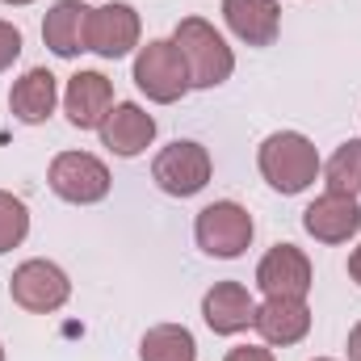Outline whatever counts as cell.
Instances as JSON below:
<instances>
[{
  "instance_id": "cell-12",
  "label": "cell",
  "mask_w": 361,
  "mask_h": 361,
  "mask_svg": "<svg viewBox=\"0 0 361 361\" xmlns=\"http://www.w3.org/2000/svg\"><path fill=\"white\" fill-rule=\"evenodd\" d=\"M252 315H257V302H252V294H248L240 281H214V286L206 290V298H202V319H206L210 332H219V336L244 332V328L252 324Z\"/></svg>"
},
{
  "instance_id": "cell-26",
  "label": "cell",
  "mask_w": 361,
  "mask_h": 361,
  "mask_svg": "<svg viewBox=\"0 0 361 361\" xmlns=\"http://www.w3.org/2000/svg\"><path fill=\"white\" fill-rule=\"evenodd\" d=\"M315 361H332V357H315Z\"/></svg>"
},
{
  "instance_id": "cell-10",
  "label": "cell",
  "mask_w": 361,
  "mask_h": 361,
  "mask_svg": "<svg viewBox=\"0 0 361 361\" xmlns=\"http://www.w3.org/2000/svg\"><path fill=\"white\" fill-rule=\"evenodd\" d=\"M97 130H101V143H105L114 156L130 160V156L147 152V143L156 139V118H152L143 105L122 101V105H114V109L105 114V122H101Z\"/></svg>"
},
{
  "instance_id": "cell-27",
  "label": "cell",
  "mask_w": 361,
  "mask_h": 361,
  "mask_svg": "<svg viewBox=\"0 0 361 361\" xmlns=\"http://www.w3.org/2000/svg\"><path fill=\"white\" fill-rule=\"evenodd\" d=\"M0 361H4V349H0Z\"/></svg>"
},
{
  "instance_id": "cell-7",
  "label": "cell",
  "mask_w": 361,
  "mask_h": 361,
  "mask_svg": "<svg viewBox=\"0 0 361 361\" xmlns=\"http://www.w3.org/2000/svg\"><path fill=\"white\" fill-rule=\"evenodd\" d=\"M51 189L63 202L89 206V202H101L109 193V169L89 152H63L51 160Z\"/></svg>"
},
{
  "instance_id": "cell-3",
  "label": "cell",
  "mask_w": 361,
  "mask_h": 361,
  "mask_svg": "<svg viewBox=\"0 0 361 361\" xmlns=\"http://www.w3.org/2000/svg\"><path fill=\"white\" fill-rule=\"evenodd\" d=\"M193 235H197V248H202L206 257L231 261V257H240V252L252 244V214H248L240 202H210V206L197 214Z\"/></svg>"
},
{
  "instance_id": "cell-22",
  "label": "cell",
  "mask_w": 361,
  "mask_h": 361,
  "mask_svg": "<svg viewBox=\"0 0 361 361\" xmlns=\"http://www.w3.org/2000/svg\"><path fill=\"white\" fill-rule=\"evenodd\" d=\"M227 361H273L269 349H261V345H240V349H231Z\"/></svg>"
},
{
  "instance_id": "cell-5",
  "label": "cell",
  "mask_w": 361,
  "mask_h": 361,
  "mask_svg": "<svg viewBox=\"0 0 361 361\" xmlns=\"http://www.w3.org/2000/svg\"><path fill=\"white\" fill-rule=\"evenodd\" d=\"M152 177H156V185L164 193H173V197H193L210 180V152L202 143H193V139H177V143H169L156 156Z\"/></svg>"
},
{
  "instance_id": "cell-8",
  "label": "cell",
  "mask_w": 361,
  "mask_h": 361,
  "mask_svg": "<svg viewBox=\"0 0 361 361\" xmlns=\"http://www.w3.org/2000/svg\"><path fill=\"white\" fill-rule=\"evenodd\" d=\"M311 261L302 248L294 244H277L265 252V261L257 265V286L265 290V298H307L311 290Z\"/></svg>"
},
{
  "instance_id": "cell-2",
  "label": "cell",
  "mask_w": 361,
  "mask_h": 361,
  "mask_svg": "<svg viewBox=\"0 0 361 361\" xmlns=\"http://www.w3.org/2000/svg\"><path fill=\"white\" fill-rule=\"evenodd\" d=\"M257 164H261V177L269 180L277 193H286V197L302 193L311 180L319 177V152L298 130H277V135H269L261 143V152H257Z\"/></svg>"
},
{
  "instance_id": "cell-4",
  "label": "cell",
  "mask_w": 361,
  "mask_h": 361,
  "mask_svg": "<svg viewBox=\"0 0 361 361\" xmlns=\"http://www.w3.org/2000/svg\"><path fill=\"white\" fill-rule=\"evenodd\" d=\"M135 85L147 92V101L173 105L189 89V72L180 63V51L164 38H152L147 47H139L135 55Z\"/></svg>"
},
{
  "instance_id": "cell-16",
  "label": "cell",
  "mask_w": 361,
  "mask_h": 361,
  "mask_svg": "<svg viewBox=\"0 0 361 361\" xmlns=\"http://www.w3.org/2000/svg\"><path fill=\"white\" fill-rule=\"evenodd\" d=\"M223 17L231 34L248 47H273L281 30V8L277 0H223Z\"/></svg>"
},
{
  "instance_id": "cell-20",
  "label": "cell",
  "mask_w": 361,
  "mask_h": 361,
  "mask_svg": "<svg viewBox=\"0 0 361 361\" xmlns=\"http://www.w3.org/2000/svg\"><path fill=\"white\" fill-rule=\"evenodd\" d=\"M25 231H30V210H25V202L0 189V252L17 248V244L25 240Z\"/></svg>"
},
{
  "instance_id": "cell-11",
  "label": "cell",
  "mask_w": 361,
  "mask_h": 361,
  "mask_svg": "<svg viewBox=\"0 0 361 361\" xmlns=\"http://www.w3.org/2000/svg\"><path fill=\"white\" fill-rule=\"evenodd\" d=\"M302 227L307 235H315L319 244H345L349 235L361 231V206L357 197L345 193H324L302 210Z\"/></svg>"
},
{
  "instance_id": "cell-23",
  "label": "cell",
  "mask_w": 361,
  "mask_h": 361,
  "mask_svg": "<svg viewBox=\"0 0 361 361\" xmlns=\"http://www.w3.org/2000/svg\"><path fill=\"white\" fill-rule=\"evenodd\" d=\"M349 361H361V324L349 332Z\"/></svg>"
},
{
  "instance_id": "cell-21",
  "label": "cell",
  "mask_w": 361,
  "mask_h": 361,
  "mask_svg": "<svg viewBox=\"0 0 361 361\" xmlns=\"http://www.w3.org/2000/svg\"><path fill=\"white\" fill-rule=\"evenodd\" d=\"M17 55H21V30L8 25V21H0V72H8Z\"/></svg>"
},
{
  "instance_id": "cell-13",
  "label": "cell",
  "mask_w": 361,
  "mask_h": 361,
  "mask_svg": "<svg viewBox=\"0 0 361 361\" xmlns=\"http://www.w3.org/2000/svg\"><path fill=\"white\" fill-rule=\"evenodd\" d=\"M63 109H68V122L76 130H92L114 109V85L101 72H76L63 92Z\"/></svg>"
},
{
  "instance_id": "cell-17",
  "label": "cell",
  "mask_w": 361,
  "mask_h": 361,
  "mask_svg": "<svg viewBox=\"0 0 361 361\" xmlns=\"http://www.w3.org/2000/svg\"><path fill=\"white\" fill-rule=\"evenodd\" d=\"M55 101H59V85H55V76H51L47 68H30V72L13 85V92H8V109H13V118L25 122V126L47 122V118L55 114Z\"/></svg>"
},
{
  "instance_id": "cell-18",
  "label": "cell",
  "mask_w": 361,
  "mask_h": 361,
  "mask_svg": "<svg viewBox=\"0 0 361 361\" xmlns=\"http://www.w3.org/2000/svg\"><path fill=\"white\" fill-rule=\"evenodd\" d=\"M139 357L143 361H193L197 357L193 332L180 328V324H160V328H152V332L143 336Z\"/></svg>"
},
{
  "instance_id": "cell-1",
  "label": "cell",
  "mask_w": 361,
  "mask_h": 361,
  "mask_svg": "<svg viewBox=\"0 0 361 361\" xmlns=\"http://www.w3.org/2000/svg\"><path fill=\"white\" fill-rule=\"evenodd\" d=\"M173 47L189 72V89H214L235 72V55L223 42V34L202 17H180L173 30Z\"/></svg>"
},
{
  "instance_id": "cell-14",
  "label": "cell",
  "mask_w": 361,
  "mask_h": 361,
  "mask_svg": "<svg viewBox=\"0 0 361 361\" xmlns=\"http://www.w3.org/2000/svg\"><path fill=\"white\" fill-rule=\"evenodd\" d=\"M252 328L265 345H298L311 332V307L302 298H265V307H257L252 315Z\"/></svg>"
},
{
  "instance_id": "cell-25",
  "label": "cell",
  "mask_w": 361,
  "mask_h": 361,
  "mask_svg": "<svg viewBox=\"0 0 361 361\" xmlns=\"http://www.w3.org/2000/svg\"><path fill=\"white\" fill-rule=\"evenodd\" d=\"M4 4H30V0H4Z\"/></svg>"
},
{
  "instance_id": "cell-15",
  "label": "cell",
  "mask_w": 361,
  "mask_h": 361,
  "mask_svg": "<svg viewBox=\"0 0 361 361\" xmlns=\"http://www.w3.org/2000/svg\"><path fill=\"white\" fill-rule=\"evenodd\" d=\"M89 4L80 0H59L51 4L47 21H42V42L59 55V59H76L80 51H89Z\"/></svg>"
},
{
  "instance_id": "cell-9",
  "label": "cell",
  "mask_w": 361,
  "mask_h": 361,
  "mask_svg": "<svg viewBox=\"0 0 361 361\" xmlns=\"http://www.w3.org/2000/svg\"><path fill=\"white\" fill-rule=\"evenodd\" d=\"M139 47V13L122 0L101 4L89 13V51L101 59H122Z\"/></svg>"
},
{
  "instance_id": "cell-6",
  "label": "cell",
  "mask_w": 361,
  "mask_h": 361,
  "mask_svg": "<svg viewBox=\"0 0 361 361\" xmlns=\"http://www.w3.org/2000/svg\"><path fill=\"white\" fill-rule=\"evenodd\" d=\"M8 294H13L17 307H25L34 315H51V311H59L68 302L72 281H68V273L59 269V265H51V261H25L8 277Z\"/></svg>"
},
{
  "instance_id": "cell-24",
  "label": "cell",
  "mask_w": 361,
  "mask_h": 361,
  "mask_svg": "<svg viewBox=\"0 0 361 361\" xmlns=\"http://www.w3.org/2000/svg\"><path fill=\"white\" fill-rule=\"evenodd\" d=\"M349 277L361 286V248H353V257H349Z\"/></svg>"
},
{
  "instance_id": "cell-19",
  "label": "cell",
  "mask_w": 361,
  "mask_h": 361,
  "mask_svg": "<svg viewBox=\"0 0 361 361\" xmlns=\"http://www.w3.org/2000/svg\"><path fill=\"white\" fill-rule=\"evenodd\" d=\"M324 177H328V193L357 197L361 193V139H349V143L336 147V156L328 160Z\"/></svg>"
}]
</instances>
